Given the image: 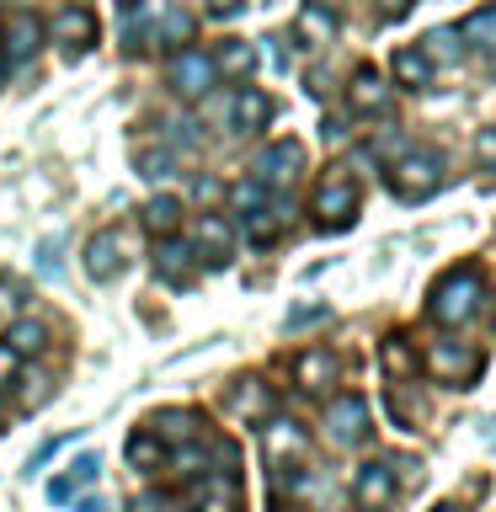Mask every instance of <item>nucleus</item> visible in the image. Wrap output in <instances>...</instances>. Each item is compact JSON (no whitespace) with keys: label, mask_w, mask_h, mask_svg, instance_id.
<instances>
[{"label":"nucleus","mask_w":496,"mask_h":512,"mask_svg":"<svg viewBox=\"0 0 496 512\" xmlns=\"http://www.w3.org/2000/svg\"><path fill=\"white\" fill-rule=\"evenodd\" d=\"M235 208H240V214H256V208H267V187L256 182V176H251V182H240V187H235Z\"/></svg>","instance_id":"nucleus-32"},{"label":"nucleus","mask_w":496,"mask_h":512,"mask_svg":"<svg viewBox=\"0 0 496 512\" xmlns=\"http://www.w3.org/2000/svg\"><path fill=\"white\" fill-rule=\"evenodd\" d=\"M43 400H48V379H43V374H27V379H22V395H16V406H22V411H38Z\"/></svg>","instance_id":"nucleus-33"},{"label":"nucleus","mask_w":496,"mask_h":512,"mask_svg":"<svg viewBox=\"0 0 496 512\" xmlns=\"http://www.w3.org/2000/svg\"><path fill=\"white\" fill-rule=\"evenodd\" d=\"M0 347H6L11 358H38V352L48 347V326H43V320H32V315H22V320H11V326H6Z\"/></svg>","instance_id":"nucleus-20"},{"label":"nucleus","mask_w":496,"mask_h":512,"mask_svg":"<svg viewBox=\"0 0 496 512\" xmlns=\"http://www.w3.org/2000/svg\"><path fill=\"white\" fill-rule=\"evenodd\" d=\"M294 32L304 38V48L331 43V38H336V16H331V6H304V11H299V22H294Z\"/></svg>","instance_id":"nucleus-24"},{"label":"nucleus","mask_w":496,"mask_h":512,"mask_svg":"<svg viewBox=\"0 0 496 512\" xmlns=\"http://www.w3.org/2000/svg\"><path fill=\"white\" fill-rule=\"evenodd\" d=\"M187 32H192V16L187 11H166V16H160V43H182L187 38Z\"/></svg>","instance_id":"nucleus-31"},{"label":"nucleus","mask_w":496,"mask_h":512,"mask_svg":"<svg viewBox=\"0 0 496 512\" xmlns=\"http://www.w3.org/2000/svg\"><path fill=\"white\" fill-rule=\"evenodd\" d=\"M432 320L438 326H464L475 310H480V267H454L448 278H438V288H432Z\"/></svg>","instance_id":"nucleus-2"},{"label":"nucleus","mask_w":496,"mask_h":512,"mask_svg":"<svg viewBox=\"0 0 496 512\" xmlns=\"http://www.w3.org/2000/svg\"><path fill=\"white\" fill-rule=\"evenodd\" d=\"M214 80H219L214 59L198 54V48H182V54L171 59V91H176V96H187V102L208 96V86H214Z\"/></svg>","instance_id":"nucleus-10"},{"label":"nucleus","mask_w":496,"mask_h":512,"mask_svg":"<svg viewBox=\"0 0 496 512\" xmlns=\"http://www.w3.org/2000/svg\"><path fill=\"white\" fill-rule=\"evenodd\" d=\"M150 432H155L160 443H176V438L192 443V438H198V416H192V411H160Z\"/></svg>","instance_id":"nucleus-26"},{"label":"nucleus","mask_w":496,"mask_h":512,"mask_svg":"<svg viewBox=\"0 0 496 512\" xmlns=\"http://www.w3.org/2000/svg\"><path fill=\"white\" fill-rule=\"evenodd\" d=\"M155 272H160L171 288H187L192 278H198L192 240H182V235H155Z\"/></svg>","instance_id":"nucleus-12"},{"label":"nucleus","mask_w":496,"mask_h":512,"mask_svg":"<svg viewBox=\"0 0 496 512\" xmlns=\"http://www.w3.org/2000/svg\"><path fill=\"white\" fill-rule=\"evenodd\" d=\"M192 256H198V267H224L230 262V251H235V235H230V224H224L219 214H203L198 224H192Z\"/></svg>","instance_id":"nucleus-11"},{"label":"nucleus","mask_w":496,"mask_h":512,"mask_svg":"<svg viewBox=\"0 0 496 512\" xmlns=\"http://www.w3.org/2000/svg\"><path fill=\"white\" fill-rule=\"evenodd\" d=\"M384 368H390L395 379H411L416 368H422V358L411 352V336H390V342H384Z\"/></svg>","instance_id":"nucleus-30"},{"label":"nucleus","mask_w":496,"mask_h":512,"mask_svg":"<svg viewBox=\"0 0 496 512\" xmlns=\"http://www.w3.org/2000/svg\"><path fill=\"white\" fill-rule=\"evenodd\" d=\"M96 475H102V459H96V454H75V459H70V470L48 480V502H75V496L86 491Z\"/></svg>","instance_id":"nucleus-18"},{"label":"nucleus","mask_w":496,"mask_h":512,"mask_svg":"<svg viewBox=\"0 0 496 512\" xmlns=\"http://www.w3.org/2000/svg\"><path fill=\"white\" fill-rule=\"evenodd\" d=\"M352 502L358 512H384L395 502V470L390 464H363L358 475H352Z\"/></svg>","instance_id":"nucleus-13"},{"label":"nucleus","mask_w":496,"mask_h":512,"mask_svg":"<svg viewBox=\"0 0 496 512\" xmlns=\"http://www.w3.org/2000/svg\"><path fill=\"white\" fill-rule=\"evenodd\" d=\"M320 427H326V438L336 448H352V443H363L368 438V400L363 395H336L326 416H320Z\"/></svg>","instance_id":"nucleus-7"},{"label":"nucleus","mask_w":496,"mask_h":512,"mask_svg":"<svg viewBox=\"0 0 496 512\" xmlns=\"http://www.w3.org/2000/svg\"><path fill=\"white\" fill-rule=\"evenodd\" d=\"M134 512H187V507L171 502V496H155L150 491V496H139V502H134Z\"/></svg>","instance_id":"nucleus-35"},{"label":"nucleus","mask_w":496,"mask_h":512,"mask_svg":"<svg viewBox=\"0 0 496 512\" xmlns=\"http://www.w3.org/2000/svg\"><path fill=\"white\" fill-rule=\"evenodd\" d=\"M86 272L96 283H118L123 272H128V240L123 230H96L86 240Z\"/></svg>","instance_id":"nucleus-8"},{"label":"nucleus","mask_w":496,"mask_h":512,"mask_svg":"<svg viewBox=\"0 0 496 512\" xmlns=\"http://www.w3.org/2000/svg\"><path fill=\"white\" fill-rule=\"evenodd\" d=\"M304 320H326V304H310V310H304V304H299V310L288 315V326H304Z\"/></svg>","instance_id":"nucleus-36"},{"label":"nucleus","mask_w":496,"mask_h":512,"mask_svg":"<svg viewBox=\"0 0 496 512\" xmlns=\"http://www.w3.org/2000/svg\"><path fill=\"white\" fill-rule=\"evenodd\" d=\"M443 187V155L438 150H406L390 166V192L400 203H422Z\"/></svg>","instance_id":"nucleus-3"},{"label":"nucleus","mask_w":496,"mask_h":512,"mask_svg":"<svg viewBox=\"0 0 496 512\" xmlns=\"http://www.w3.org/2000/svg\"><path fill=\"white\" fill-rule=\"evenodd\" d=\"M86 512H112V507L102 502V496H91V502H86Z\"/></svg>","instance_id":"nucleus-41"},{"label":"nucleus","mask_w":496,"mask_h":512,"mask_svg":"<svg viewBox=\"0 0 496 512\" xmlns=\"http://www.w3.org/2000/svg\"><path fill=\"white\" fill-rule=\"evenodd\" d=\"M187 512H240V480L235 475H208L198 480L192 491V507Z\"/></svg>","instance_id":"nucleus-17"},{"label":"nucleus","mask_w":496,"mask_h":512,"mask_svg":"<svg viewBox=\"0 0 496 512\" xmlns=\"http://www.w3.org/2000/svg\"><path fill=\"white\" fill-rule=\"evenodd\" d=\"M310 214H315V230H326V235L352 230V219H358V182H352V176H342V171H326V176L315 182Z\"/></svg>","instance_id":"nucleus-1"},{"label":"nucleus","mask_w":496,"mask_h":512,"mask_svg":"<svg viewBox=\"0 0 496 512\" xmlns=\"http://www.w3.org/2000/svg\"><path fill=\"white\" fill-rule=\"evenodd\" d=\"M422 54L432 64H454L464 54V38H459V27H438V32H427L422 38Z\"/></svg>","instance_id":"nucleus-28"},{"label":"nucleus","mask_w":496,"mask_h":512,"mask_svg":"<svg viewBox=\"0 0 496 512\" xmlns=\"http://www.w3.org/2000/svg\"><path fill=\"white\" fill-rule=\"evenodd\" d=\"M224 112H230V128H235V134L251 139V134H262V128L272 123V96L256 91V86H235L230 102H224Z\"/></svg>","instance_id":"nucleus-9"},{"label":"nucleus","mask_w":496,"mask_h":512,"mask_svg":"<svg viewBox=\"0 0 496 512\" xmlns=\"http://www.w3.org/2000/svg\"><path fill=\"white\" fill-rule=\"evenodd\" d=\"M299 171H304V144L299 139H272L267 150L256 155V166H251V176L267 192H288L299 182Z\"/></svg>","instance_id":"nucleus-5"},{"label":"nucleus","mask_w":496,"mask_h":512,"mask_svg":"<svg viewBox=\"0 0 496 512\" xmlns=\"http://www.w3.org/2000/svg\"><path fill=\"white\" fill-rule=\"evenodd\" d=\"M406 6H411V0H379L384 16H406Z\"/></svg>","instance_id":"nucleus-39"},{"label":"nucleus","mask_w":496,"mask_h":512,"mask_svg":"<svg viewBox=\"0 0 496 512\" xmlns=\"http://www.w3.org/2000/svg\"><path fill=\"white\" fill-rule=\"evenodd\" d=\"M208 59H214V70L230 75V80H246V75L256 70V48H251L246 38H224Z\"/></svg>","instance_id":"nucleus-22"},{"label":"nucleus","mask_w":496,"mask_h":512,"mask_svg":"<svg viewBox=\"0 0 496 512\" xmlns=\"http://www.w3.org/2000/svg\"><path fill=\"white\" fill-rule=\"evenodd\" d=\"M283 224H288V203H278L272 214H267V208H256V214H246V230H251L256 246H272V240L283 235Z\"/></svg>","instance_id":"nucleus-27"},{"label":"nucleus","mask_w":496,"mask_h":512,"mask_svg":"<svg viewBox=\"0 0 496 512\" xmlns=\"http://www.w3.org/2000/svg\"><path fill=\"white\" fill-rule=\"evenodd\" d=\"M230 11H240V0H214V16H230Z\"/></svg>","instance_id":"nucleus-40"},{"label":"nucleus","mask_w":496,"mask_h":512,"mask_svg":"<svg viewBox=\"0 0 496 512\" xmlns=\"http://www.w3.org/2000/svg\"><path fill=\"white\" fill-rule=\"evenodd\" d=\"M294 374H299V390L320 395V390H331V384H336V358L326 347H310V352H299V358H294Z\"/></svg>","instance_id":"nucleus-19"},{"label":"nucleus","mask_w":496,"mask_h":512,"mask_svg":"<svg viewBox=\"0 0 496 512\" xmlns=\"http://www.w3.org/2000/svg\"><path fill=\"white\" fill-rule=\"evenodd\" d=\"M144 230H155V235H176V230H182V203H176L171 192L150 198V203H144Z\"/></svg>","instance_id":"nucleus-25"},{"label":"nucleus","mask_w":496,"mask_h":512,"mask_svg":"<svg viewBox=\"0 0 496 512\" xmlns=\"http://www.w3.org/2000/svg\"><path fill=\"white\" fill-rule=\"evenodd\" d=\"M38 48H43V22H38L32 11H16L11 22H6L0 59H6V64H27V59H38Z\"/></svg>","instance_id":"nucleus-15"},{"label":"nucleus","mask_w":496,"mask_h":512,"mask_svg":"<svg viewBox=\"0 0 496 512\" xmlns=\"http://www.w3.org/2000/svg\"><path fill=\"white\" fill-rule=\"evenodd\" d=\"M262 454H267V470H299L310 459V432L294 416H272V422H262Z\"/></svg>","instance_id":"nucleus-4"},{"label":"nucleus","mask_w":496,"mask_h":512,"mask_svg":"<svg viewBox=\"0 0 496 512\" xmlns=\"http://www.w3.org/2000/svg\"><path fill=\"white\" fill-rule=\"evenodd\" d=\"M16 363H22V358H11V352L0 347V384H11V379H16Z\"/></svg>","instance_id":"nucleus-37"},{"label":"nucleus","mask_w":496,"mask_h":512,"mask_svg":"<svg viewBox=\"0 0 496 512\" xmlns=\"http://www.w3.org/2000/svg\"><path fill=\"white\" fill-rule=\"evenodd\" d=\"M390 80L406 91H427L432 86V59L422 48H395V64H390Z\"/></svg>","instance_id":"nucleus-21"},{"label":"nucleus","mask_w":496,"mask_h":512,"mask_svg":"<svg viewBox=\"0 0 496 512\" xmlns=\"http://www.w3.org/2000/svg\"><path fill=\"white\" fill-rule=\"evenodd\" d=\"M128 464H134L139 475H160L166 470V443H160L155 432H134V438H128Z\"/></svg>","instance_id":"nucleus-23"},{"label":"nucleus","mask_w":496,"mask_h":512,"mask_svg":"<svg viewBox=\"0 0 496 512\" xmlns=\"http://www.w3.org/2000/svg\"><path fill=\"white\" fill-rule=\"evenodd\" d=\"M475 155H480V160H496V134H480V144H475Z\"/></svg>","instance_id":"nucleus-38"},{"label":"nucleus","mask_w":496,"mask_h":512,"mask_svg":"<svg viewBox=\"0 0 496 512\" xmlns=\"http://www.w3.org/2000/svg\"><path fill=\"white\" fill-rule=\"evenodd\" d=\"M432 512H464L459 502H443V507H432Z\"/></svg>","instance_id":"nucleus-42"},{"label":"nucleus","mask_w":496,"mask_h":512,"mask_svg":"<svg viewBox=\"0 0 496 512\" xmlns=\"http://www.w3.org/2000/svg\"><path fill=\"white\" fill-rule=\"evenodd\" d=\"M422 368H427L438 384H454V390H459V384H470L480 368H486V358H480L475 347H464V342H432L427 358H422Z\"/></svg>","instance_id":"nucleus-6"},{"label":"nucleus","mask_w":496,"mask_h":512,"mask_svg":"<svg viewBox=\"0 0 496 512\" xmlns=\"http://www.w3.org/2000/svg\"><path fill=\"white\" fill-rule=\"evenodd\" d=\"M0 80H6V59H0Z\"/></svg>","instance_id":"nucleus-43"},{"label":"nucleus","mask_w":496,"mask_h":512,"mask_svg":"<svg viewBox=\"0 0 496 512\" xmlns=\"http://www.w3.org/2000/svg\"><path fill=\"white\" fill-rule=\"evenodd\" d=\"M48 32H54V43H64L70 54H86V48L96 43V16H91L86 6H64Z\"/></svg>","instance_id":"nucleus-16"},{"label":"nucleus","mask_w":496,"mask_h":512,"mask_svg":"<svg viewBox=\"0 0 496 512\" xmlns=\"http://www.w3.org/2000/svg\"><path fill=\"white\" fill-rule=\"evenodd\" d=\"M459 38H470V48H486V54H496V6H480L470 22L459 27Z\"/></svg>","instance_id":"nucleus-29"},{"label":"nucleus","mask_w":496,"mask_h":512,"mask_svg":"<svg viewBox=\"0 0 496 512\" xmlns=\"http://www.w3.org/2000/svg\"><path fill=\"white\" fill-rule=\"evenodd\" d=\"M390 102H395V86L379 70H358V75H352V86H347V107L352 112L379 118V112H390Z\"/></svg>","instance_id":"nucleus-14"},{"label":"nucleus","mask_w":496,"mask_h":512,"mask_svg":"<svg viewBox=\"0 0 496 512\" xmlns=\"http://www.w3.org/2000/svg\"><path fill=\"white\" fill-rule=\"evenodd\" d=\"M139 171L144 176H166L171 171V155L166 150H139Z\"/></svg>","instance_id":"nucleus-34"}]
</instances>
